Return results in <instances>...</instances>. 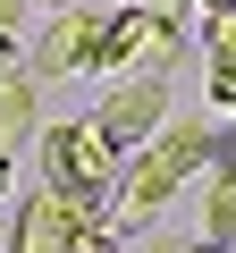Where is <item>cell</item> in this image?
Masks as SVG:
<instances>
[{
	"instance_id": "1",
	"label": "cell",
	"mask_w": 236,
	"mask_h": 253,
	"mask_svg": "<svg viewBox=\"0 0 236 253\" xmlns=\"http://www.w3.org/2000/svg\"><path fill=\"white\" fill-rule=\"evenodd\" d=\"M118 152L93 118H59V126H42V169H51V194H68L76 211H101V194L118 186Z\"/></svg>"
},
{
	"instance_id": "2",
	"label": "cell",
	"mask_w": 236,
	"mask_h": 253,
	"mask_svg": "<svg viewBox=\"0 0 236 253\" xmlns=\"http://www.w3.org/2000/svg\"><path fill=\"white\" fill-rule=\"evenodd\" d=\"M186 51V26L177 9H144V0H118L110 26H101V51H93V76H118V68H169Z\"/></svg>"
},
{
	"instance_id": "3",
	"label": "cell",
	"mask_w": 236,
	"mask_h": 253,
	"mask_svg": "<svg viewBox=\"0 0 236 253\" xmlns=\"http://www.w3.org/2000/svg\"><path fill=\"white\" fill-rule=\"evenodd\" d=\"M160 118H169V68H118L110 93H101V110H93V126H101L118 152H135Z\"/></svg>"
},
{
	"instance_id": "4",
	"label": "cell",
	"mask_w": 236,
	"mask_h": 253,
	"mask_svg": "<svg viewBox=\"0 0 236 253\" xmlns=\"http://www.w3.org/2000/svg\"><path fill=\"white\" fill-rule=\"evenodd\" d=\"M101 26H110V9H93V0L51 9V34H42V51H34V76H93Z\"/></svg>"
},
{
	"instance_id": "5",
	"label": "cell",
	"mask_w": 236,
	"mask_h": 253,
	"mask_svg": "<svg viewBox=\"0 0 236 253\" xmlns=\"http://www.w3.org/2000/svg\"><path fill=\"white\" fill-rule=\"evenodd\" d=\"M76 219H84V211H76L68 194H51V186H42V194H26V203H17V228H9V245H0V253H68Z\"/></svg>"
},
{
	"instance_id": "6",
	"label": "cell",
	"mask_w": 236,
	"mask_h": 253,
	"mask_svg": "<svg viewBox=\"0 0 236 253\" xmlns=\"http://www.w3.org/2000/svg\"><path fill=\"white\" fill-rule=\"evenodd\" d=\"M34 118H42L34 76H26V68H0V144H26V135H34Z\"/></svg>"
},
{
	"instance_id": "7",
	"label": "cell",
	"mask_w": 236,
	"mask_h": 253,
	"mask_svg": "<svg viewBox=\"0 0 236 253\" xmlns=\"http://www.w3.org/2000/svg\"><path fill=\"white\" fill-rule=\"evenodd\" d=\"M202 236L211 245H236V169H219L202 186Z\"/></svg>"
},
{
	"instance_id": "8",
	"label": "cell",
	"mask_w": 236,
	"mask_h": 253,
	"mask_svg": "<svg viewBox=\"0 0 236 253\" xmlns=\"http://www.w3.org/2000/svg\"><path fill=\"white\" fill-rule=\"evenodd\" d=\"M202 51L211 68H236V9H202Z\"/></svg>"
},
{
	"instance_id": "9",
	"label": "cell",
	"mask_w": 236,
	"mask_h": 253,
	"mask_svg": "<svg viewBox=\"0 0 236 253\" xmlns=\"http://www.w3.org/2000/svg\"><path fill=\"white\" fill-rule=\"evenodd\" d=\"M211 110L236 118V68H211Z\"/></svg>"
},
{
	"instance_id": "10",
	"label": "cell",
	"mask_w": 236,
	"mask_h": 253,
	"mask_svg": "<svg viewBox=\"0 0 236 253\" xmlns=\"http://www.w3.org/2000/svg\"><path fill=\"white\" fill-rule=\"evenodd\" d=\"M17 17H26V0H0V26H9V34H17Z\"/></svg>"
},
{
	"instance_id": "11",
	"label": "cell",
	"mask_w": 236,
	"mask_h": 253,
	"mask_svg": "<svg viewBox=\"0 0 236 253\" xmlns=\"http://www.w3.org/2000/svg\"><path fill=\"white\" fill-rule=\"evenodd\" d=\"M186 253H228V245H211V236H202V245H186Z\"/></svg>"
},
{
	"instance_id": "12",
	"label": "cell",
	"mask_w": 236,
	"mask_h": 253,
	"mask_svg": "<svg viewBox=\"0 0 236 253\" xmlns=\"http://www.w3.org/2000/svg\"><path fill=\"white\" fill-rule=\"evenodd\" d=\"M202 9H236V0H202Z\"/></svg>"
},
{
	"instance_id": "13",
	"label": "cell",
	"mask_w": 236,
	"mask_h": 253,
	"mask_svg": "<svg viewBox=\"0 0 236 253\" xmlns=\"http://www.w3.org/2000/svg\"><path fill=\"white\" fill-rule=\"evenodd\" d=\"M144 9H177V0H144Z\"/></svg>"
},
{
	"instance_id": "14",
	"label": "cell",
	"mask_w": 236,
	"mask_h": 253,
	"mask_svg": "<svg viewBox=\"0 0 236 253\" xmlns=\"http://www.w3.org/2000/svg\"><path fill=\"white\" fill-rule=\"evenodd\" d=\"M152 253H186V245H152Z\"/></svg>"
},
{
	"instance_id": "15",
	"label": "cell",
	"mask_w": 236,
	"mask_h": 253,
	"mask_svg": "<svg viewBox=\"0 0 236 253\" xmlns=\"http://www.w3.org/2000/svg\"><path fill=\"white\" fill-rule=\"evenodd\" d=\"M42 9H68V0H42Z\"/></svg>"
},
{
	"instance_id": "16",
	"label": "cell",
	"mask_w": 236,
	"mask_h": 253,
	"mask_svg": "<svg viewBox=\"0 0 236 253\" xmlns=\"http://www.w3.org/2000/svg\"><path fill=\"white\" fill-rule=\"evenodd\" d=\"M228 253H236V245H228Z\"/></svg>"
}]
</instances>
